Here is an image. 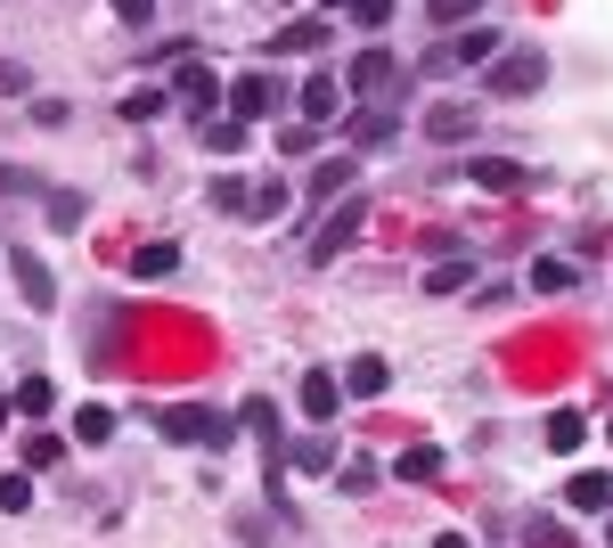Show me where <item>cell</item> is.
Returning a JSON list of instances; mask_svg holds the SVG:
<instances>
[{
	"instance_id": "cell-1",
	"label": "cell",
	"mask_w": 613,
	"mask_h": 548,
	"mask_svg": "<svg viewBox=\"0 0 613 548\" xmlns=\"http://www.w3.org/2000/svg\"><path fill=\"white\" fill-rule=\"evenodd\" d=\"M499 25H467V33H450V41H434L426 50V74H467V66H491L499 58Z\"/></svg>"
},
{
	"instance_id": "cell-2",
	"label": "cell",
	"mask_w": 613,
	"mask_h": 548,
	"mask_svg": "<svg viewBox=\"0 0 613 548\" xmlns=\"http://www.w3.org/2000/svg\"><path fill=\"white\" fill-rule=\"evenodd\" d=\"M221 99H229V123H262V115H279L294 91H287V82L270 74V66H253V74H238V82H229Z\"/></svg>"
},
{
	"instance_id": "cell-3",
	"label": "cell",
	"mask_w": 613,
	"mask_h": 548,
	"mask_svg": "<svg viewBox=\"0 0 613 548\" xmlns=\"http://www.w3.org/2000/svg\"><path fill=\"white\" fill-rule=\"evenodd\" d=\"M164 434H173V442H197V451H229L238 417H221V410H205V402H180V410H164Z\"/></svg>"
},
{
	"instance_id": "cell-4",
	"label": "cell",
	"mask_w": 613,
	"mask_h": 548,
	"mask_svg": "<svg viewBox=\"0 0 613 548\" xmlns=\"http://www.w3.org/2000/svg\"><path fill=\"white\" fill-rule=\"evenodd\" d=\"M344 91H361V99H401V91H409V66H401L393 50H361V58L344 66Z\"/></svg>"
},
{
	"instance_id": "cell-5",
	"label": "cell",
	"mask_w": 613,
	"mask_h": 548,
	"mask_svg": "<svg viewBox=\"0 0 613 548\" xmlns=\"http://www.w3.org/2000/svg\"><path fill=\"white\" fill-rule=\"evenodd\" d=\"M540 82H548V50H532V41L499 50V66H491V99H532Z\"/></svg>"
},
{
	"instance_id": "cell-6",
	"label": "cell",
	"mask_w": 613,
	"mask_h": 548,
	"mask_svg": "<svg viewBox=\"0 0 613 548\" xmlns=\"http://www.w3.org/2000/svg\"><path fill=\"white\" fill-rule=\"evenodd\" d=\"M361 229H368V197H344V205L320 221V238H311V262H335L352 238H361Z\"/></svg>"
},
{
	"instance_id": "cell-7",
	"label": "cell",
	"mask_w": 613,
	"mask_h": 548,
	"mask_svg": "<svg viewBox=\"0 0 613 548\" xmlns=\"http://www.w3.org/2000/svg\"><path fill=\"white\" fill-rule=\"evenodd\" d=\"M294 107L311 115V132H328V123H344V107H352V99H344V74H328V66H320V74L303 82V91H294Z\"/></svg>"
},
{
	"instance_id": "cell-8",
	"label": "cell",
	"mask_w": 613,
	"mask_h": 548,
	"mask_svg": "<svg viewBox=\"0 0 613 548\" xmlns=\"http://www.w3.org/2000/svg\"><path fill=\"white\" fill-rule=\"evenodd\" d=\"M294 402H303V417H311V426H335V410H344V376H335V369H303Z\"/></svg>"
},
{
	"instance_id": "cell-9",
	"label": "cell",
	"mask_w": 613,
	"mask_h": 548,
	"mask_svg": "<svg viewBox=\"0 0 613 548\" xmlns=\"http://www.w3.org/2000/svg\"><path fill=\"white\" fill-rule=\"evenodd\" d=\"M9 279L25 287V303H33V311H58V279H50V262H41L33 246H9Z\"/></svg>"
},
{
	"instance_id": "cell-10",
	"label": "cell",
	"mask_w": 613,
	"mask_h": 548,
	"mask_svg": "<svg viewBox=\"0 0 613 548\" xmlns=\"http://www.w3.org/2000/svg\"><path fill=\"white\" fill-rule=\"evenodd\" d=\"M173 99H180V107L197 115V123H214V107H221V82H214V66H197V58H188V66H180V82H173Z\"/></svg>"
},
{
	"instance_id": "cell-11",
	"label": "cell",
	"mask_w": 613,
	"mask_h": 548,
	"mask_svg": "<svg viewBox=\"0 0 613 548\" xmlns=\"http://www.w3.org/2000/svg\"><path fill=\"white\" fill-rule=\"evenodd\" d=\"M564 508H573V516H613V475L605 467H581L573 483H564Z\"/></svg>"
},
{
	"instance_id": "cell-12",
	"label": "cell",
	"mask_w": 613,
	"mask_h": 548,
	"mask_svg": "<svg viewBox=\"0 0 613 548\" xmlns=\"http://www.w3.org/2000/svg\"><path fill=\"white\" fill-rule=\"evenodd\" d=\"M238 426H253V434H262V458L279 467V451H287V426H279V402H270V393H253V402L238 410Z\"/></svg>"
},
{
	"instance_id": "cell-13",
	"label": "cell",
	"mask_w": 613,
	"mask_h": 548,
	"mask_svg": "<svg viewBox=\"0 0 613 548\" xmlns=\"http://www.w3.org/2000/svg\"><path fill=\"white\" fill-rule=\"evenodd\" d=\"M385 385H393V369L376 361V352H361V361L344 369V402H376V393H385Z\"/></svg>"
},
{
	"instance_id": "cell-14",
	"label": "cell",
	"mask_w": 613,
	"mask_h": 548,
	"mask_svg": "<svg viewBox=\"0 0 613 548\" xmlns=\"http://www.w3.org/2000/svg\"><path fill=\"white\" fill-rule=\"evenodd\" d=\"M173 270H180V246H173V238L132 246V279H173Z\"/></svg>"
},
{
	"instance_id": "cell-15",
	"label": "cell",
	"mask_w": 613,
	"mask_h": 548,
	"mask_svg": "<svg viewBox=\"0 0 613 548\" xmlns=\"http://www.w3.org/2000/svg\"><path fill=\"white\" fill-rule=\"evenodd\" d=\"M441 467H450V458H441V451H434V442H409V451H401V458H393V483H434Z\"/></svg>"
},
{
	"instance_id": "cell-16",
	"label": "cell",
	"mask_w": 613,
	"mask_h": 548,
	"mask_svg": "<svg viewBox=\"0 0 613 548\" xmlns=\"http://www.w3.org/2000/svg\"><path fill=\"white\" fill-rule=\"evenodd\" d=\"M287 467H294V475H328V467H335V434H303V442L287 451Z\"/></svg>"
},
{
	"instance_id": "cell-17",
	"label": "cell",
	"mask_w": 613,
	"mask_h": 548,
	"mask_svg": "<svg viewBox=\"0 0 613 548\" xmlns=\"http://www.w3.org/2000/svg\"><path fill=\"white\" fill-rule=\"evenodd\" d=\"M401 132V107H368V115H352V147H385Z\"/></svg>"
},
{
	"instance_id": "cell-18",
	"label": "cell",
	"mask_w": 613,
	"mask_h": 548,
	"mask_svg": "<svg viewBox=\"0 0 613 548\" xmlns=\"http://www.w3.org/2000/svg\"><path fill=\"white\" fill-rule=\"evenodd\" d=\"M74 442H91V451H98V442H115V410L107 402H82L74 410Z\"/></svg>"
},
{
	"instance_id": "cell-19",
	"label": "cell",
	"mask_w": 613,
	"mask_h": 548,
	"mask_svg": "<svg viewBox=\"0 0 613 548\" xmlns=\"http://www.w3.org/2000/svg\"><path fill=\"white\" fill-rule=\"evenodd\" d=\"M467 279H475V255H441V262L426 270V294H458Z\"/></svg>"
},
{
	"instance_id": "cell-20",
	"label": "cell",
	"mask_w": 613,
	"mask_h": 548,
	"mask_svg": "<svg viewBox=\"0 0 613 548\" xmlns=\"http://www.w3.org/2000/svg\"><path fill=\"white\" fill-rule=\"evenodd\" d=\"M246 214L253 221H279L287 214V180H246Z\"/></svg>"
},
{
	"instance_id": "cell-21",
	"label": "cell",
	"mask_w": 613,
	"mask_h": 548,
	"mask_svg": "<svg viewBox=\"0 0 613 548\" xmlns=\"http://www.w3.org/2000/svg\"><path fill=\"white\" fill-rule=\"evenodd\" d=\"M581 442H589V417H581V410H557V417H548V451H564V458H573Z\"/></svg>"
},
{
	"instance_id": "cell-22",
	"label": "cell",
	"mask_w": 613,
	"mask_h": 548,
	"mask_svg": "<svg viewBox=\"0 0 613 548\" xmlns=\"http://www.w3.org/2000/svg\"><path fill=\"white\" fill-rule=\"evenodd\" d=\"M9 410H25V417H50V410H58V385H50V376H25V385L9 393Z\"/></svg>"
},
{
	"instance_id": "cell-23",
	"label": "cell",
	"mask_w": 613,
	"mask_h": 548,
	"mask_svg": "<svg viewBox=\"0 0 613 548\" xmlns=\"http://www.w3.org/2000/svg\"><path fill=\"white\" fill-rule=\"evenodd\" d=\"M523 548H573V524L564 516H523Z\"/></svg>"
},
{
	"instance_id": "cell-24",
	"label": "cell",
	"mask_w": 613,
	"mask_h": 548,
	"mask_svg": "<svg viewBox=\"0 0 613 548\" xmlns=\"http://www.w3.org/2000/svg\"><path fill=\"white\" fill-rule=\"evenodd\" d=\"M467 132H475V107H434V115H426V139H441V147L467 139Z\"/></svg>"
},
{
	"instance_id": "cell-25",
	"label": "cell",
	"mask_w": 613,
	"mask_h": 548,
	"mask_svg": "<svg viewBox=\"0 0 613 548\" xmlns=\"http://www.w3.org/2000/svg\"><path fill=\"white\" fill-rule=\"evenodd\" d=\"M532 287H540V294H573V287H581V270H573V262H557V255H540V262H532Z\"/></svg>"
},
{
	"instance_id": "cell-26",
	"label": "cell",
	"mask_w": 613,
	"mask_h": 548,
	"mask_svg": "<svg viewBox=\"0 0 613 548\" xmlns=\"http://www.w3.org/2000/svg\"><path fill=\"white\" fill-rule=\"evenodd\" d=\"M58 458H66V434H25V475H41V467H58Z\"/></svg>"
},
{
	"instance_id": "cell-27",
	"label": "cell",
	"mask_w": 613,
	"mask_h": 548,
	"mask_svg": "<svg viewBox=\"0 0 613 548\" xmlns=\"http://www.w3.org/2000/svg\"><path fill=\"white\" fill-rule=\"evenodd\" d=\"M475 180H482V188H523L532 173H523V164H507V156H482V164H475Z\"/></svg>"
},
{
	"instance_id": "cell-28",
	"label": "cell",
	"mask_w": 613,
	"mask_h": 548,
	"mask_svg": "<svg viewBox=\"0 0 613 548\" xmlns=\"http://www.w3.org/2000/svg\"><path fill=\"white\" fill-rule=\"evenodd\" d=\"M320 41H328V17H294L279 33V50H320Z\"/></svg>"
},
{
	"instance_id": "cell-29",
	"label": "cell",
	"mask_w": 613,
	"mask_h": 548,
	"mask_svg": "<svg viewBox=\"0 0 613 548\" xmlns=\"http://www.w3.org/2000/svg\"><path fill=\"white\" fill-rule=\"evenodd\" d=\"M352 173H361V164H320V180H311V197H352Z\"/></svg>"
},
{
	"instance_id": "cell-30",
	"label": "cell",
	"mask_w": 613,
	"mask_h": 548,
	"mask_svg": "<svg viewBox=\"0 0 613 548\" xmlns=\"http://www.w3.org/2000/svg\"><path fill=\"white\" fill-rule=\"evenodd\" d=\"M164 99H173V91H132V99H123V123H156Z\"/></svg>"
},
{
	"instance_id": "cell-31",
	"label": "cell",
	"mask_w": 613,
	"mask_h": 548,
	"mask_svg": "<svg viewBox=\"0 0 613 548\" xmlns=\"http://www.w3.org/2000/svg\"><path fill=\"white\" fill-rule=\"evenodd\" d=\"M0 508L25 516V508H33V475H0Z\"/></svg>"
},
{
	"instance_id": "cell-32",
	"label": "cell",
	"mask_w": 613,
	"mask_h": 548,
	"mask_svg": "<svg viewBox=\"0 0 613 548\" xmlns=\"http://www.w3.org/2000/svg\"><path fill=\"white\" fill-rule=\"evenodd\" d=\"M475 9H482V0H426V17H434V25H467Z\"/></svg>"
},
{
	"instance_id": "cell-33",
	"label": "cell",
	"mask_w": 613,
	"mask_h": 548,
	"mask_svg": "<svg viewBox=\"0 0 613 548\" xmlns=\"http://www.w3.org/2000/svg\"><path fill=\"white\" fill-rule=\"evenodd\" d=\"M214 205H221V214H246V180L221 173V180H214Z\"/></svg>"
},
{
	"instance_id": "cell-34",
	"label": "cell",
	"mask_w": 613,
	"mask_h": 548,
	"mask_svg": "<svg viewBox=\"0 0 613 548\" xmlns=\"http://www.w3.org/2000/svg\"><path fill=\"white\" fill-rule=\"evenodd\" d=\"M238 139H246V123H229V115H221V123H205V147H221V156H229Z\"/></svg>"
},
{
	"instance_id": "cell-35",
	"label": "cell",
	"mask_w": 613,
	"mask_h": 548,
	"mask_svg": "<svg viewBox=\"0 0 613 548\" xmlns=\"http://www.w3.org/2000/svg\"><path fill=\"white\" fill-rule=\"evenodd\" d=\"M344 492H376V458H344Z\"/></svg>"
},
{
	"instance_id": "cell-36",
	"label": "cell",
	"mask_w": 613,
	"mask_h": 548,
	"mask_svg": "<svg viewBox=\"0 0 613 548\" xmlns=\"http://www.w3.org/2000/svg\"><path fill=\"white\" fill-rule=\"evenodd\" d=\"M82 214H91V205H82V197H66V188L50 197V221H58V229H66V221H82Z\"/></svg>"
},
{
	"instance_id": "cell-37",
	"label": "cell",
	"mask_w": 613,
	"mask_h": 548,
	"mask_svg": "<svg viewBox=\"0 0 613 548\" xmlns=\"http://www.w3.org/2000/svg\"><path fill=\"white\" fill-rule=\"evenodd\" d=\"M115 17H123V25H132V33H139L147 17H156V0H115Z\"/></svg>"
},
{
	"instance_id": "cell-38",
	"label": "cell",
	"mask_w": 613,
	"mask_h": 548,
	"mask_svg": "<svg viewBox=\"0 0 613 548\" xmlns=\"http://www.w3.org/2000/svg\"><path fill=\"white\" fill-rule=\"evenodd\" d=\"M352 17H361V25H385V17H393V0H352Z\"/></svg>"
},
{
	"instance_id": "cell-39",
	"label": "cell",
	"mask_w": 613,
	"mask_h": 548,
	"mask_svg": "<svg viewBox=\"0 0 613 548\" xmlns=\"http://www.w3.org/2000/svg\"><path fill=\"white\" fill-rule=\"evenodd\" d=\"M25 91V66H17V58H0V99H17Z\"/></svg>"
},
{
	"instance_id": "cell-40",
	"label": "cell",
	"mask_w": 613,
	"mask_h": 548,
	"mask_svg": "<svg viewBox=\"0 0 613 548\" xmlns=\"http://www.w3.org/2000/svg\"><path fill=\"white\" fill-rule=\"evenodd\" d=\"M434 548H475V540H467V533H441V540H434Z\"/></svg>"
},
{
	"instance_id": "cell-41",
	"label": "cell",
	"mask_w": 613,
	"mask_h": 548,
	"mask_svg": "<svg viewBox=\"0 0 613 548\" xmlns=\"http://www.w3.org/2000/svg\"><path fill=\"white\" fill-rule=\"evenodd\" d=\"M9 417H17V410H9V393H0V426H9Z\"/></svg>"
},
{
	"instance_id": "cell-42",
	"label": "cell",
	"mask_w": 613,
	"mask_h": 548,
	"mask_svg": "<svg viewBox=\"0 0 613 548\" xmlns=\"http://www.w3.org/2000/svg\"><path fill=\"white\" fill-rule=\"evenodd\" d=\"M320 9H328V17H335V9H352V0H320Z\"/></svg>"
},
{
	"instance_id": "cell-43",
	"label": "cell",
	"mask_w": 613,
	"mask_h": 548,
	"mask_svg": "<svg viewBox=\"0 0 613 548\" xmlns=\"http://www.w3.org/2000/svg\"><path fill=\"white\" fill-rule=\"evenodd\" d=\"M605 540H613V516H605Z\"/></svg>"
}]
</instances>
